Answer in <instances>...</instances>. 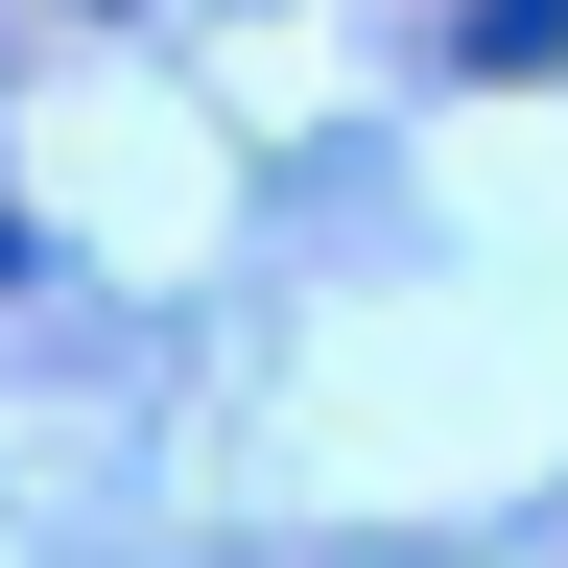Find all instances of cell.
Here are the masks:
<instances>
[{"mask_svg": "<svg viewBox=\"0 0 568 568\" xmlns=\"http://www.w3.org/2000/svg\"><path fill=\"white\" fill-rule=\"evenodd\" d=\"M474 48H568V0H474Z\"/></svg>", "mask_w": 568, "mask_h": 568, "instance_id": "cell-1", "label": "cell"}]
</instances>
